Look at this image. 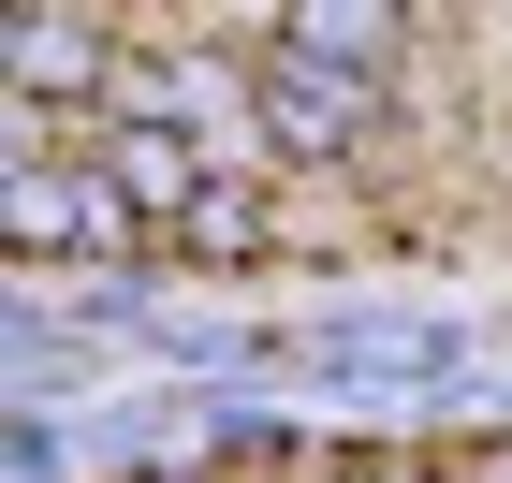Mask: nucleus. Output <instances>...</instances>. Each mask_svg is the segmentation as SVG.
Returning <instances> with one entry per match:
<instances>
[{
  "label": "nucleus",
  "mask_w": 512,
  "mask_h": 483,
  "mask_svg": "<svg viewBox=\"0 0 512 483\" xmlns=\"http://www.w3.org/2000/svg\"><path fill=\"white\" fill-rule=\"evenodd\" d=\"M366 118H381V74H337V59H308V44H278V74H264V132H278V161L352 147Z\"/></svg>",
  "instance_id": "f257e3e1"
},
{
  "label": "nucleus",
  "mask_w": 512,
  "mask_h": 483,
  "mask_svg": "<svg viewBox=\"0 0 512 483\" xmlns=\"http://www.w3.org/2000/svg\"><path fill=\"white\" fill-rule=\"evenodd\" d=\"M88 176H118L132 205H191L205 191V161H191L176 118H103V161H88ZM191 220H205V205H191Z\"/></svg>",
  "instance_id": "f03ea898"
},
{
  "label": "nucleus",
  "mask_w": 512,
  "mask_h": 483,
  "mask_svg": "<svg viewBox=\"0 0 512 483\" xmlns=\"http://www.w3.org/2000/svg\"><path fill=\"white\" fill-rule=\"evenodd\" d=\"M0 59H15V88H88V59H103V15H59V0H30L15 30H0Z\"/></svg>",
  "instance_id": "7ed1b4c3"
},
{
  "label": "nucleus",
  "mask_w": 512,
  "mask_h": 483,
  "mask_svg": "<svg viewBox=\"0 0 512 483\" xmlns=\"http://www.w3.org/2000/svg\"><path fill=\"white\" fill-rule=\"evenodd\" d=\"M278 44H308V59H395V15H293Z\"/></svg>",
  "instance_id": "20e7f679"
}]
</instances>
